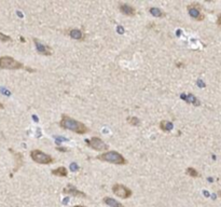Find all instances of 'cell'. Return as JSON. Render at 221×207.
Listing matches in <instances>:
<instances>
[{
  "mask_svg": "<svg viewBox=\"0 0 221 207\" xmlns=\"http://www.w3.org/2000/svg\"><path fill=\"white\" fill-rule=\"evenodd\" d=\"M60 126L62 128H65V130H69L73 133H77V134H86L88 133V127L86 125H84L82 122L77 121V120L72 119V118L68 117L66 115H62V119L60 121Z\"/></svg>",
  "mask_w": 221,
  "mask_h": 207,
  "instance_id": "obj_1",
  "label": "cell"
},
{
  "mask_svg": "<svg viewBox=\"0 0 221 207\" xmlns=\"http://www.w3.org/2000/svg\"><path fill=\"white\" fill-rule=\"evenodd\" d=\"M97 159L103 162H108L111 164H115V165H125L126 160L125 158L122 155L121 153L117 151H107L98 155Z\"/></svg>",
  "mask_w": 221,
  "mask_h": 207,
  "instance_id": "obj_2",
  "label": "cell"
},
{
  "mask_svg": "<svg viewBox=\"0 0 221 207\" xmlns=\"http://www.w3.org/2000/svg\"><path fill=\"white\" fill-rule=\"evenodd\" d=\"M30 158L33 162L38 164H43V165H49V164L53 163L54 160L51 155L47 154L45 152L41 151L39 149H35L30 151Z\"/></svg>",
  "mask_w": 221,
  "mask_h": 207,
  "instance_id": "obj_3",
  "label": "cell"
},
{
  "mask_svg": "<svg viewBox=\"0 0 221 207\" xmlns=\"http://www.w3.org/2000/svg\"><path fill=\"white\" fill-rule=\"evenodd\" d=\"M0 68L7 70H18L24 68V65L11 56H1L0 57Z\"/></svg>",
  "mask_w": 221,
  "mask_h": 207,
  "instance_id": "obj_4",
  "label": "cell"
},
{
  "mask_svg": "<svg viewBox=\"0 0 221 207\" xmlns=\"http://www.w3.org/2000/svg\"><path fill=\"white\" fill-rule=\"evenodd\" d=\"M112 192L115 196L120 198H130L132 196L133 192L130 188L125 187L124 185H121V183H115V185L112 186Z\"/></svg>",
  "mask_w": 221,
  "mask_h": 207,
  "instance_id": "obj_5",
  "label": "cell"
},
{
  "mask_svg": "<svg viewBox=\"0 0 221 207\" xmlns=\"http://www.w3.org/2000/svg\"><path fill=\"white\" fill-rule=\"evenodd\" d=\"M86 143L90 148L96 150V151H106L108 150V145L98 137H92L91 139L86 140Z\"/></svg>",
  "mask_w": 221,
  "mask_h": 207,
  "instance_id": "obj_6",
  "label": "cell"
},
{
  "mask_svg": "<svg viewBox=\"0 0 221 207\" xmlns=\"http://www.w3.org/2000/svg\"><path fill=\"white\" fill-rule=\"evenodd\" d=\"M187 9H188V12H189V14H190V16L192 18H194V20L203 21L204 18H205V16H204L203 14L201 13L202 7L199 5V3H196V2L191 3V5L188 6V8H187Z\"/></svg>",
  "mask_w": 221,
  "mask_h": 207,
  "instance_id": "obj_7",
  "label": "cell"
},
{
  "mask_svg": "<svg viewBox=\"0 0 221 207\" xmlns=\"http://www.w3.org/2000/svg\"><path fill=\"white\" fill-rule=\"evenodd\" d=\"M33 42H35V45H36V49H37V52L39 54H41V55H52V49L50 48L49 45H45V44L41 43V42L39 41L38 39H33Z\"/></svg>",
  "mask_w": 221,
  "mask_h": 207,
  "instance_id": "obj_8",
  "label": "cell"
},
{
  "mask_svg": "<svg viewBox=\"0 0 221 207\" xmlns=\"http://www.w3.org/2000/svg\"><path fill=\"white\" fill-rule=\"evenodd\" d=\"M63 192H64V193H67V194H70V195H72V196H76V197H86V194L84 193V192L78 190L77 188L73 187L72 185H68L67 187H65Z\"/></svg>",
  "mask_w": 221,
  "mask_h": 207,
  "instance_id": "obj_9",
  "label": "cell"
},
{
  "mask_svg": "<svg viewBox=\"0 0 221 207\" xmlns=\"http://www.w3.org/2000/svg\"><path fill=\"white\" fill-rule=\"evenodd\" d=\"M119 9L122 13L125 14V15H127V16H134L136 14L135 8L132 7L130 5H127V3H120Z\"/></svg>",
  "mask_w": 221,
  "mask_h": 207,
  "instance_id": "obj_10",
  "label": "cell"
},
{
  "mask_svg": "<svg viewBox=\"0 0 221 207\" xmlns=\"http://www.w3.org/2000/svg\"><path fill=\"white\" fill-rule=\"evenodd\" d=\"M68 35L70 36L72 39H76V40H83L84 39V35L83 33H82L80 29H70V30L68 31Z\"/></svg>",
  "mask_w": 221,
  "mask_h": 207,
  "instance_id": "obj_11",
  "label": "cell"
},
{
  "mask_svg": "<svg viewBox=\"0 0 221 207\" xmlns=\"http://www.w3.org/2000/svg\"><path fill=\"white\" fill-rule=\"evenodd\" d=\"M103 202H104L106 205H108V206H110V207H124V206H123V204L119 203L117 200H114V198H112V197H108V196L104 197Z\"/></svg>",
  "mask_w": 221,
  "mask_h": 207,
  "instance_id": "obj_12",
  "label": "cell"
},
{
  "mask_svg": "<svg viewBox=\"0 0 221 207\" xmlns=\"http://www.w3.org/2000/svg\"><path fill=\"white\" fill-rule=\"evenodd\" d=\"M52 175H54V176H58V177H67L68 173H67L66 167L60 166V167L55 168V170H52Z\"/></svg>",
  "mask_w": 221,
  "mask_h": 207,
  "instance_id": "obj_13",
  "label": "cell"
},
{
  "mask_svg": "<svg viewBox=\"0 0 221 207\" xmlns=\"http://www.w3.org/2000/svg\"><path fill=\"white\" fill-rule=\"evenodd\" d=\"M149 12L153 16H155V18H164L165 16V13L163 11H161V9H159V8H150Z\"/></svg>",
  "mask_w": 221,
  "mask_h": 207,
  "instance_id": "obj_14",
  "label": "cell"
},
{
  "mask_svg": "<svg viewBox=\"0 0 221 207\" xmlns=\"http://www.w3.org/2000/svg\"><path fill=\"white\" fill-rule=\"evenodd\" d=\"M182 98H184L186 99L188 103H192L194 106H200V100L197 98H195L194 97V95H192V94H189L187 97H184V95H182Z\"/></svg>",
  "mask_w": 221,
  "mask_h": 207,
  "instance_id": "obj_15",
  "label": "cell"
},
{
  "mask_svg": "<svg viewBox=\"0 0 221 207\" xmlns=\"http://www.w3.org/2000/svg\"><path fill=\"white\" fill-rule=\"evenodd\" d=\"M160 127H161L164 132H169L173 128V123H170V122L168 121H162L161 123H160Z\"/></svg>",
  "mask_w": 221,
  "mask_h": 207,
  "instance_id": "obj_16",
  "label": "cell"
},
{
  "mask_svg": "<svg viewBox=\"0 0 221 207\" xmlns=\"http://www.w3.org/2000/svg\"><path fill=\"white\" fill-rule=\"evenodd\" d=\"M14 158H15V161H16V163H17V166L14 168L13 172H16V170H17L18 168L22 166V164H23V157H22V154H21V153H16V152H14Z\"/></svg>",
  "mask_w": 221,
  "mask_h": 207,
  "instance_id": "obj_17",
  "label": "cell"
},
{
  "mask_svg": "<svg viewBox=\"0 0 221 207\" xmlns=\"http://www.w3.org/2000/svg\"><path fill=\"white\" fill-rule=\"evenodd\" d=\"M126 121H127V123H130V125H133V126L140 125V120L136 117H128L127 119H126Z\"/></svg>",
  "mask_w": 221,
  "mask_h": 207,
  "instance_id": "obj_18",
  "label": "cell"
},
{
  "mask_svg": "<svg viewBox=\"0 0 221 207\" xmlns=\"http://www.w3.org/2000/svg\"><path fill=\"white\" fill-rule=\"evenodd\" d=\"M186 173H187V175H189V176L193 177V178H196V177L200 176L199 172H197V170H195V168H193V167H188V168L186 170Z\"/></svg>",
  "mask_w": 221,
  "mask_h": 207,
  "instance_id": "obj_19",
  "label": "cell"
},
{
  "mask_svg": "<svg viewBox=\"0 0 221 207\" xmlns=\"http://www.w3.org/2000/svg\"><path fill=\"white\" fill-rule=\"evenodd\" d=\"M0 41L1 42H10V41H12V39H11V37H9V36L5 35V33H0Z\"/></svg>",
  "mask_w": 221,
  "mask_h": 207,
  "instance_id": "obj_20",
  "label": "cell"
},
{
  "mask_svg": "<svg viewBox=\"0 0 221 207\" xmlns=\"http://www.w3.org/2000/svg\"><path fill=\"white\" fill-rule=\"evenodd\" d=\"M56 150L60 152H67V148H63V147H56Z\"/></svg>",
  "mask_w": 221,
  "mask_h": 207,
  "instance_id": "obj_21",
  "label": "cell"
},
{
  "mask_svg": "<svg viewBox=\"0 0 221 207\" xmlns=\"http://www.w3.org/2000/svg\"><path fill=\"white\" fill-rule=\"evenodd\" d=\"M217 25L221 28V14L218 15V20H217Z\"/></svg>",
  "mask_w": 221,
  "mask_h": 207,
  "instance_id": "obj_22",
  "label": "cell"
},
{
  "mask_svg": "<svg viewBox=\"0 0 221 207\" xmlns=\"http://www.w3.org/2000/svg\"><path fill=\"white\" fill-rule=\"evenodd\" d=\"M71 170H78V166L76 165V163L71 164Z\"/></svg>",
  "mask_w": 221,
  "mask_h": 207,
  "instance_id": "obj_23",
  "label": "cell"
},
{
  "mask_svg": "<svg viewBox=\"0 0 221 207\" xmlns=\"http://www.w3.org/2000/svg\"><path fill=\"white\" fill-rule=\"evenodd\" d=\"M3 108H5V106H3V104L0 103V110H1V109H3Z\"/></svg>",
  "mask_w": 221,
  "mask_h": 207,
  "instance_id": "obj_24",
  "label": "cell"
},
{
  "mask_svg": "<svg viewBox=\"0 0 221 207\" xmlns=\"http://www.w3.org/2000/svg\"><path fill=\"white\" fill-rule=\"evenodd\" d=\"M218 195L221 197V190H219V191H218Z\"/></svg>",
  "mask_w": 221,
  "mask_h": 207,
  "instance_id": "obj_25",
  "label": "cell"
},
{
  "mask_svg": "<svg viewBox=\"0 0 221 207\" xmlns=\"http://www.w3.org/2000/svg\"><path fill=\"white\" fill-rule=\"evenodd\" d=\"M73 207H85V206H81V205H76V206H73Z\"/></svg>",
  "mask_w": 221,
  "mask_h": 207,
  "instance_id": "obj_26",
  "label": "cell"
}]
</instances>
